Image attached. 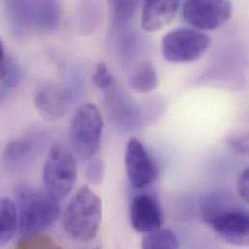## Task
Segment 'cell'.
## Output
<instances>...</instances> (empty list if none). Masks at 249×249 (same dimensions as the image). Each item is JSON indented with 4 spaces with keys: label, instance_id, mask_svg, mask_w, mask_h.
<instances>
[{
    "label": "cell",
    "instance_id": "obj_23",
    "mask_svg": "<svg viewBox=\"0 0 249 249\" xmlns=\"http://www.w3.org/2000/svg\"><path fill=\"white\" fill-rule=\"evenodd\" d=\"M104 171L105 169L102 160L91 158L86 170V176L89 182L92 185H99L103 180Z\"/></svg>",
    "mask_w": 249,
    "mask_h": 249
},
{
    "label": "cell",
    "instance_id": "obj_6",
    "mask_svg": "<svg viewBox=\"0 0 249 249\" xmlns=\"http://www.w3.org/2000/svg\"><path fill=\"white\" fill-rule=\"evenodd\" d=\"M77 180V163L73 154L63 145L55 144L47 156L43 169L45 189L58 201L64 199Z\"/></svg>",
    "mask_w": 249,
    "mask_h": 249
},
{
    "label": "cell",
    "instance_id": "obj_7",
    "mask_svg": "<svg viewBox=\"0 0 249 249\" xmlns=\"http://www.w3.org/2000/svg\"><path fill=\"white\" fill-rule=\"evenodd\" d=\"M231 0H184L182 16L193 28L213 30L224 25L231 18Z\"/></svg>",
    "mask_w": 249,
    "mask_h": 249
},
{
    "label": "cell",
    "instance_id": "obj_9",
    "mask_svg": "<svg viewBox=\"0 0 249 249\" xmlns=\"http://www.w3.org/2000/svg\"><path fill=\"white\" fill-rule=\"evenodd\" d=\"M46 136L40 131H34L7 144L3 152V163L7 170L18 172L32 163L43 149Z\"/></svg>",
    "mask_w": 249,
    "mask_h": 249
},
{
    "label": "cell",
    "instance_id": "obj_14",
    "mask_svg": "<svg viewBox=\"0 0 249 249\" xmlns=\"http://www.w3.org/2000/svg\"><path fill=\"white\" fill-rule=\"evenodd\" d=\"M6 16L14 34L21 38L33 22L34 0H3Z\"/></svg>",
    "mask_w": 249,
    "mask_h": 249
},
{
    "label": "cell",
    "instance_id": "obj_8",
    "mask_svg": "<svg viewBox=\"0 0 249 249\" xmlns=\"http://www.w3.org/2000/svg\"><path fill=\"white\" fill-rule=\"evenodd\" d=\"M125 168L131 185L141 189L152 184L158 176L156 163L142 142L132 137L126 146Z\"/></svg>",
    "mask_w": 249,
    "mask_h": 249
},
{
    "label": "cell",
    "instance_id": "obj_10",
    "mask_svg": "<svg viewBox=\"0 0 249 249\" xmlns=\"http://www.w3.org/2000/svg\"><path fill=\"white\" fill-rule=\"evenodd\" d=\"M75 93L70 87L49 85L41 88L35 93L34 104L39 114L47 121H57L71 108Z\"/></svg>",
    "mask_w": 249,
    "mask_h": 249
},
{
    "label": "cell",
    "instance_id": "obj_15",
    "mask_svg": "<svg viewBox=\"0 0 249 249\" xmlns=\"http://www.w3.org/2000/svg\"><path fill=\"white\" fill-rule=\"evenodd\" d=\"M61 21L58 0H34L33 22L42 31H55Z\"/></svg>",
    "mask_w": 249,
    "mask_h": 249
},
{
    "label": "cell",
    "instance_id": "obj_2",
    "mask_svg": "<svg viewBox=\"0 0 249 249\" xmlns=\"http://www.w3.org/2000/svg\"><path fill=\"white\" fill-rule=\"evenodd\" d=\"M18 226L25 234L43 232L59 217L58 200L45 190L22 185L16 190Z\"/></svg>",
    "mask_w": 249,
    "mask_h": 249
},
{
    "label": "cell",
    "instance_id": "obj_17",
    "mask_svg": "<svg viewBox=\"0 0 249 249\" xmlns=\"http://www.w3.org/2000/svg\"><path fill=\"white\" fill-rule=\"evenodd\" d=\"M17 227L18 213L16 205L8 198L0 199V247L11 241Z\"/></svg>",
    "mask_w": 249,
    "mask_h": 249
},
{
    "label": "cell",
    "instance_id": "obj_19",
    "mask_svg": "<svg viewBox=\"0 0 249 249\" xmlns=\"http://www.w3.org/2000/svg\"><path fill=\"white\" fill-rule=\"evenodd\" d=\"M108 3L114 22L123 26L134 18L142 0H108Z\"/></svg>",
    "mask_w": 249,
    "mask_h": 249
},
{
    "label": "cell",
    "instance_id": "obj_18",
    "mask_svg": "<svg viewBox=\"0 0 249 249\" xmlns=\"http://www.w3.org/2000/svg\"><path fill=\"white\" fill-rule=\"evenodd\" d=\"M142 248L144 249H176L179 243L176 234L169 229H157L147 234L142 241Z\"/></svg>",
    "mask_w": 249,
    "mask_h": 249
},
{
    "label": "cell",
    "instance_id": "obj_3",
    "mask_svg": "<svg viewBox=\"0 0 249 249\" xmlns=\"http://www.w3.org/2000/svg\"><path fill=\"white\" fill-rule=\"evenodd\" d=\"M101 218V200L89 187L83 186L67 205L62 223L72 240L88 243L96 237Z\"/></svg>",
    "mask_w": 249,
    "mask_h": 249
},
{
    "label": "cell",
    "instance_id": "obj_25",
    "mask_svg": "<svg viewBox=\"0 0 249 249\" xmlns=\"http://www.w3.org/2000/svg\"><path fill=\"white\" fill-rule=\"evenodd\" d=\"M237 188H238V193L242 199V201L245 204L249 203V169L247 167L244 169L237 180Z\"/></svg>",
    "mask_w": 249,
    "mask_h": 249
},
{
    "label": "cell",
    "instance_id": "obj_12",
    "mask_svg": "<svg viewBox=\"0 0 249 249\" xmlns=\"http://www.w3.org/2000/svg\"><path fill=\"white\" fill-rule=\"evenodd\" d=\"M181 0H143L141 23L144 31L156 32L169 25L180 8Z\"/></svg>",
    "mask_w": 249,
    "mask_h": 249
},
{
    "label": "cell",
    "instance_id": "obj_22",
    "mask_svg": "<svg viewBox=\"0 0 249 249\" xmlns=\"http://www.w3.org/2000/svg\"><path fill=\"white\" fill-rule=\"evenodd\" d=\"M93 83L101 89H109L116 86V82L112 74L110 73L107 65L104 62H100L93 74Z\"/></svg>",
    "mask_w": 249,
    "mask_h": 249
},
{
    "label": "cell",
    "instance_id": "obj_16",
    "mask_svg": "<svg viewBox=\"0 0 249 249\" xmlns=\"http://www.w3.org/2000/svg\"><path fill=\"white\" fill-rule=\"evenodd\" d=\"M131 88L141 94L152 92L158 85L157 72L153 64L149 61L140 63L130 77Z\"/></svg>",
    "mask_w": 249,
    "mask_h": 249
},
{
    "label": "cell",
    "instance_id": "obj_20",
    "mask_svg": "<svg viewBox=\"0 0 249 249\" xmlns=\"http://www.w3.org/2000/svg\"><path fill=\"white\" fill-rule=\"evenodd\" d=\"M22 80L21 68L15 62L8 63L7 71L2 79L0 87V105L9 97V95L18 88Z\"/></svg>",
    "mask_w": 249,
    "mask_h": 249
},
{
    "label": "cell",
    "instance_id": "obj_24",
    "mask_svg": "<svg viewBox=\"0 0 249 249\" xmlns=\"http://www.w3.org/2000/svg\"><path fill=\"white\" fill-rule=\"evenodd\" d=\"M228 147L235 153L247 156L249 154V136L247 133L233 134L226 140Z\"/></svg>",
    "mask_w": 249,
    "mask_h": 249
},
{
    "label": "cell",
    "instance_id": "obj_13",
    "mask_svg": "<svg viewBox=\"0 0 249 249\" xmlns=\"http://www.w3.org/2000/svg\"><path fill=\"white\" fill-rule=\"evenodd\" d=\"M106 95V109L113 123L124 130H132L141 122L139 108L124 93L116 89L115 86Z\"/></svg>",
    "mask_w": 249,
    "mask_h": 249
},
{
    "label": "cell",
    "instance_id": "obj_4",
    "mask_svg": "<svg viewBox=\"0 0 249 249\" xmlns=\"http://www.w3.org/2000/svg\"><path fill=\"white\" fill-rule=\"evenodd\" d=\"M104 123L99 109L92 103L79 107L69 129L71 142L81 157L91 159L99 149Z\"/></svg>",
    "mask_w": 249,
    "mask_h": 249
},
{
    "label": "cell",
    "instance_id": "obj_26",
    "mask_svg": "<svg viewBox=\"0 0 249 249\" xmlns=\"http://www.w3.org/2000/svg\"><path fill=\"white\" fill-rule=\"evenodd\" d=\"M7 67H8V63L6 62L4 48H3L2 42L0 40V80H2L4 78L6 71H7Z\"/></svg>",
    "mask_w": 249,
    "mask_h": 249
},
{
    "label": "cell",
    "instance_id": "obj_21",
    "mask_svg": "<svg viewBox=\"0 0 249 249\" xmlns=\"http://www.w3.org/2000/svg\"><path fill=\"white\" fill-rule=\"evenodd\" d=\"M18 249H57L58 246L50 236L42 232L25 234L16 246Z\"/></svg>",
    "mask_w": 249,
    "mask_h": 249
},
{
    "label": "cell",
    "instance_id": "obj_5",
    "mask_svg": "<svg viewBox=\"0 0 249 249\" xmlns=\"http://www.w3.org/2000/svg\"><path fill=\"white\" fill-rule=\"evenodd\" d=\"M211 45V37L202 30L179 27L164 36L161 52L164 58L171 63H188L201 58Z\"/></svg>",
    "mask_w": 249,
    "mask_h": 249
},
{
    "label": "cell",
    "instance_id": "obj_1",
    "mask_svg": "<svg viewBox=\"0 0 249 249\" xmlns=\"http://www.w3.org/2000/svg\"><path fill=\"white\" fill-rule=\"evenodd\" d=\"M201 216L229 245H249V213L229 194L219 191L210 194L201 206Z\"/></svg>",
    "mask_w": 249,
    "mask_h": 249
},
{
    "label": "cell",
    "instance_id": "obj_11",
    "mask_svg": "<svg viewBox=\"0 0 249 249\" xmlns=\"http://www.w3.org/2000/svg\"><path fill=\"white\" fill-rule=\"evenodd\" d=\"M130 221L134 230L141 234L157 230L164 223L162 207L151 195H137L131 203Z\"/></svg>",
    "mask_w": 249,
    "mask_h": 249
}]
</instances>
